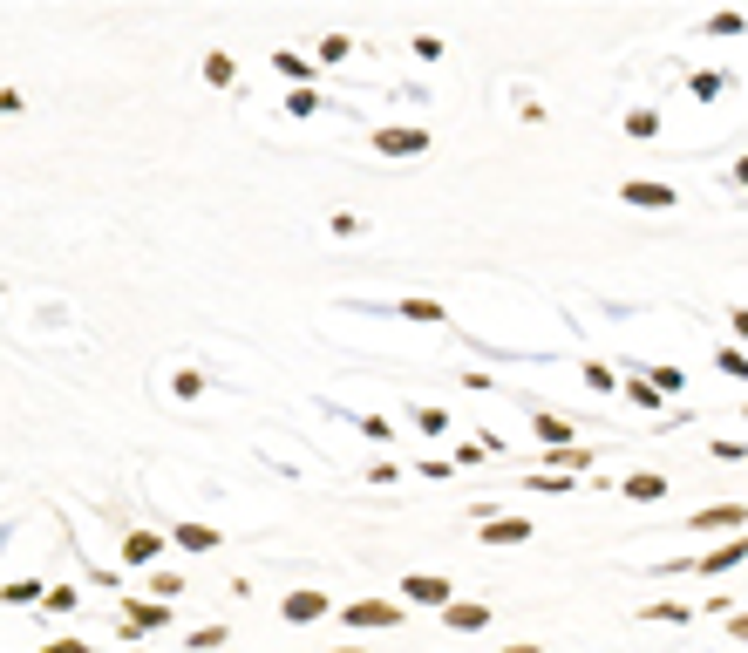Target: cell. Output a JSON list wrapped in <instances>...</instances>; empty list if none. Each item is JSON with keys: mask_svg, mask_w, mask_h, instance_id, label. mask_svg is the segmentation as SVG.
I'll list each match as a JSON object with an SVG mask.
<instances>
[{"mask_svg": "<svg viewBox=\"0 0 748 653\" xmlns=\"http://www.w3.org/2000/svg\"><path fill=\"white\" fill-rule=\"evenodd\" d=\"M409 620V606H395V599H354V606H340V626L347 633H388V626Z\"/></svg>", "mask_w": 748, "mask_h": 653, "instance_id": "1", "label": "cell"}, {"mask_svg": "<svg viewBox=\"0 0 748 653\" xmlns=\"http://www.w3.org/2000/svg\"><path fill=\"white\" fill-rule=\"evenodd\" d=\"M164 626H170V606H157V599H130V606H122V647L143 640V633H164Z\"/></svg>", "mask_w": 748, "mask_h": 653, "instance_id": "2", "label": "cell"}, {"mask_svg": "<svg viewBox=\"0 0 748 653\" xmlns=\"http://www.w3.org/2000/svg\"><path fill=\"white\" fill-rule=\"evenodd\" d=\"M374 150H382V157H422L428 150V130L422 123H388V130H374Z\"/></svg>", "mask_w": 748, "mask_h": 653, "instance_id": "3", "label": "cell"}, {"mask_svg": "<svg viewBox=\"0 0 748 653\" xmlns=\"http://www.w3.org/2000/svg\"><path fill=\"white\" fill-rule=\"evenodd\" d=\"M327 613H334L327 592H286V599H279V620L286 626H313V620H327Z\"/></svg>", "mask_w": 748, "mask_h": 653, "instance_id": "4", "label": "cell"}, {"mask_svg": "<svg viewBox=\"0 0 748 653\" xmlns=\"http://www.w3.org/2000/svg\"><path fill=\"white\" fill-rule=\"evenodd\" d=\"M619 198L640 204V211H673V204H680V191H673V184H646V177H626V184H619Z\"/></svg>", "mask_w": 748, "mask_h": 653, "instance_id": "5", "label": "cell"}, {"mask_svg": "<svg viewBox=\"0 0 748 653\" xmlns=\"http://www.w3.org/2000/svg\"><path fill=\"white\" fill-rule=\"evenodd\" d=\"M401 599H415V606H449V599H456V586H449V578H436V572H415V578H401Z\"/></svg>", "mask_w": 748, "mask_h": 653, "instance_id": "6", "label": "cell"}, {"mask_svg": "<svg viewBox=\"0 0 748 653\" xmlns=\"http://www.w3.org/2000/svg\"><path fill=\"white\" fill-rule=\"evenodd\" d=\"M443 626H449V633H483V626H490V606H476V599H449V606H443Z\"/></svg>", "mask_w": 748, "mask_h": 653, "instance_id": "7", "label": "cell"}, {"mask_svg": "<svg viewBox=\"0 0 748 653\" xmlns=\"http://www.w3.org/2000/svg\"><path fill=\"white\" fill-rule=\"evenodd\" d=\"M164 559V538H157V531H130V538H122V565H157Z\"/></svg>", "mask_w": 748, "mask_h": 653, "instance_id": "8", "label": "cell"}, {"mask_svg": "<svg viewBox=\"0 0 748 653\" xmlns=\"http://www.w3.org/2000/svg\"><path fill=\"white\" fill-rule=\"evenodd\" d=\"M531 429L545 435V450H572V422H558L551 408H531Z\"/></svg>", "mask_w": 748, "mask_h": 653, "instance_id": "9", "label": "cell"}, {"mask_svg": "<svg viewBox=\"0 0 748 653\" xmlns=\"http://www.w3.org/2000/svg\"><path fill=\"white\" fill-rule=\"evenodd\" d=\"M524 538H531L524 517H483V544H524Z\"/></svg>", "mask_w": 748, "mask_h": 653, "instance_id": "10", "label": "cell"}, {"mask_svg": "<svg viewBox=\"0 0 748 653\" xmlns=\"http://www.w3.org/2000/svg\"><path fill=\"white\" fill-rule=\"evenodd\" d=\"M619 497H633V504H653V497H667V477L640 470V477H626V483H619Z\"/></svg>", "mask_w": 748, "mask_h": 653, "instance_id": "11", "label": "cell"}, {"mask_svg": "<svg viewBox=\"0 0 748 653\" xmlns=\"http://www.w3.org/2000/svg\"><path fill=\"white\" fill-rule=\"evenodd\" d=\"M742 559H748V551H742V538H728L721 551H707V559H701V572H707V578H721V572H734Z\"/></svg>", "mask_w": 748, "mask_h": 653, "instance_id": "12", "label": "cell"}, {"mask_svg": "<svg viewBox=\"0 0 748 653\" xmlns=\"http://www.w3.org/2000/svg\"><path fill=\"white\" fill-rule=\"evenodd\" d=\"M218 544L225 538H218L212 524H177V551H218Z\"/></svg>", "mask_w": 748, "mask_h": 653, "instance_id": "13", "label": "cell"}, {"mask_svg": "<svg viewBox=\"0 0 748 653\" xmlns=\"http://www.w3.org/2000/svg\"><path fill=\"white\" fill-rule=\"evenodd\" d=\"M273 68L286 82H313V62H306V55H293V48H273Z\"/></svg>", "mask_w": 748, "mask_h": 653, "instance_id": "14", "label": "cell"}, {"mask_svg": "<svg viewBox=\"0 0 748 653\" xmlns=\"http://www.w3.org/2000/svg\"><path fill=\"white\" fill-rule=\"evenodd\" d=\"M41 578H14V586H0V606H34V599H41Z\"/></svg>", "mask_w": 748, "mask_h": 653, "instance_id": "15", "label": "cell"}, {"mask_svg": "<svg viewBox=\"0 0 748 653\" xmlns=\"http://www.w3.org/2000/svg\"><path fill=\"white\" fill-rule=\"evenodd\" d=\"M640 381H646L653 395H680V389H688V374H680V368H646Z\"/></svg>", "mask_w": 748, "mask_h": 653, "instance_id": "16", "label": "cell"}, {"mask_svg": "<svg viewBox=\"0 0 748 653\" xmlns=\"http://www.w3.org/2000/svg\"><path fill=\"white\" fill-rule=\"evenodd\" d=\"M231 76H239L231 55H225V48H212V55H204V82H212V89H231Z\"/></svg>", "mask_w": 748, "mask_h": 653, "instance_id": "17", "label": "cell"}, {"mask_svg": "<svg viewBox=\"0 0 748 653\" xmlns=\"http://www.w3.org/2000/svg\"><path fill=\"white\" fill-rule=\"evenodd\" d=\"M619 395H626L633 408H667V395H653V389L640 381V374H626V381H619Z\"/></svg>", "mask_w": 748, "mask_h": 653, "instance_id": "18", "label": "cell"}, {"mask_svg": "<svg viewBox=\"0 0 748 653\" xmlns=\"http://www.w3.org/2000/svg\"><path fill=\"white\" fill-rule=\"evenodd\" d=\"M170 395H177V402H198V395H204V374H198V368H177V374H170Z\"/></svg>", "mask_w": 748, "mask_h": 653, "instance_id": "19", "label": "cell"}, {"mask_svg": "<svg viewBox=\"0 0 748 653\" xmlns=\"http://www.w3.org/2000/svg\"><path fill=\"white\" fill-rule=\"evenodd\" d=\"M701 531H715V524H728V531H742V504H715V511H701L694 517Z\"/></svg>", "mask_w": 748, "mask_h": 653, "instance_id": "20", "label": "cell"}, {"mask_svg": "<svg viewBox=\"0 0 748 653\" xmlns=\"http://www.w3.org/2000/svg\"><path fill=\"white\" fill-rule=\"evenodd\" d=\"M626 137H660V109H633V116H626Z\"/></svg>", "mask_w": 748, "mask_h": 653, "instance_id": "21", "label": "cell"}, {"mask_svg": "<svg viewBox=\"0 0 748 653\" xmlns=\"http://www.w3.org/2000/svg\"><path fill=\"white\" fill-rule=\"evenodd\" d=\"M401 320H428V326H436V320H443V307H436V300H401Z\"/></svg>", "mask_w": 748, "mask_h": 653, "instance_id": "22", "label": "cell"}, {"mask_svg": "<svg viewBox=\"0 0 748 653\" xmlns=\"http://www.w3.org/2000/svg\"><path fill=\"white\" fill-rule=\"evenodd\" d=\"M585 381H592L599 395H619V374H612L606 361H585Z\"/></svg>", "mask_w": 748, "mask_h": 653, "instance_id": "23", "label": "cell"}, {"mask_svg": "<svg viewBox=\"0 0 748 653\" xmlns=\"http://www.w3.org/2000/svg\"><path fill=\"white\" fill-rule=\"evenodd\" d=\"M41 606H48V613H76L82 599H76V592H68V586H48V592H41Z\"/></svg>", "mask_w": 748, "mask_h": 653, "instance_id": "24", "label": "cell"}, {"mask_svg": "<svg viewBox=\"0 0 748 653\" xmlns=\"http://www.w3.org/2000/svg\"><path fill=\"white\" fill-rule=\"evenodd\" d=\"M327 232H334V238H361L367 225H361V218H354V211H334V218H327Z\"/></svg>", "mask_w": 748, "mask_h": 653, "instance_id": "25", "label": "cell"}, {"mask_svg": "<svg viewBox=\"0 0 748 653\" xmlns=\"http://www.w3.org/2000/svg\"><path fill=\"white\" fill-rule=\"evenodd\" d=\"M347 422H354V429H361V435H374V443H395V429H388L382 416H347Z\"/></svg>", "mask_w": 748, "mask_h": 653, "instance_id": "26", "label": "cell"}, {"mask_svg": "<svg viewBox=\"0 0 748 653\" xmlns=\"http://www.w3.org/2000/svg\"><path fill=\"white\" fill-rule=\"evenodd\" d=\"M415 429H422V435H443L449 416H443V408H415Z\"/></svg>", "mask_w": 748, "mask_h": 653, "instance_id": "27", "label": "cell"}, {"mask_svg": "<svg viewBox=\"0 0 748 653\" xmlns=\"http://www.w3.org/2000/svg\"><path fill=\"white\" fill-rule=\"evenodd\" d=\"M688 613H694V606H640V620H673V626H680Z\"/></svg>", "mask_w": 748, "mask_h": 653, "instance_id": "28", "label": "cell"}, {"mask_svg": "<svg viewBox=\"0 0 748 653\" xmlns=\"http://www.w3.org/2000/svg\"><path fill=\"white\" fill-rule=\"evenodd\" d=\"M313 109H320V95H313V89H300V95L286 103V116H313Z\"/></svg>", "mask_w": 748, "mask_h": 653, "instance_id": "29", "label": "cell"}, {"mask_svg": "<svg viewBox=\"0 0 748 653\" xmlns=\"http://www.w3.org/2000/svg\"><path fill=\"white\" fill-rule=\"evenodd\" d=\"M721 374H734V381H742V374H748V361H742V347H721Z\"/></svg>", "mask_w": 748, "mask_h": 653, "instance_id": "30", "label": "cell"}, {"mask_svg": "<svg viewBox=\"0 0 748 653\" xmlns=\"http://www.w3.org/2000/svg\"><path fill=\"white\" fill-rule=\"evenodd\" d=\"M707 34H742V14H734V7H728V14H715V21H707Z\"/></svg>", "mask_w": 748, "mask_h": 653, "instance_id": "31", "label": "cell"}, {"mask_svg": "<svg viewBox=\"0 0 748 653\" xmlns=\"http://www.w3.org/2000/svg\"><path fill=\"white\" fill-rule=\"evenodd\" d=\"M41 653H95L89 640H55V647H41Z\"/></svg>", "mask_w": 748, "mask_h": 653, "instance_id": "32", "label": "cell"}, {"mask_svg": "<svg viewBox=\"0 0 748 653\" xmlns=\"http://www.w3.org/2000/svg\"><path fill=\"white\" fill-rule=\"evenodd\" d=\"M0 116H21V89H0Z\"/></svg>", "mask_w": 748, "mask_h": 653, "instance_id": "33", "label": "cell"}, {"mask_svg": "<svg viewBox=\"0 0 748 653\" xmlns=\"http://www.w3.org/2000/svg\"><path fill=\"white\" fill-rule=\"evenodd\" d=\"M334 653H361V647H334Z\"/></svg>", "mask_w": 748, "mask_h": 653, "instance_id": "34", "label": "cell"}, {"mask_svg": "<svg viewBox=\"0 0 748 653\" xmlns=\"http://www.w3.org/2000/svg\"><path fill=\"white\" fill-rule=\"evenodd\" d=\"M122 653H143V647H122Z\"/></svg>", "mask_w": 748, "mask_h": 653, "instance_id": "35", "label": "cell"}]
</instances>
